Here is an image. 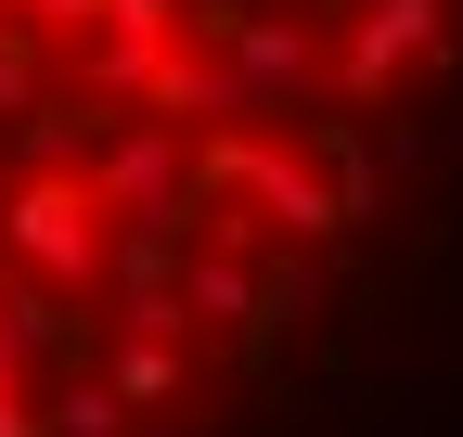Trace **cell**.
I'll return each instance as SVG.
<instances>
[{"label":"cell","instance_id":"obj_13","mask_svg":"<svg viewBox=\"0 0 463 437\" xmlns=\"http://www.w3.org/2000/svg\"><path fill=\"white\" fill-rule=\"evenodd\" d=\"M0 437H52V412H39L26 386H0Z\"/></svg>","mask_w":463,"mask_h":437},{"label":"cell","instance_id":"obj_16","mask_svg":"<svg viewBox=\"0 0 463 437\" xmlns=\"http://www.w3.org/2000/svg\"><path fill=\"white\" fill-rule=\"evenodd\" d=\"M0 14H26V0H0Z\"/></svg>","mask_w":463,"mask_h":437},{"label":"cell","instance_id":"obj_9","mask_svg":"<svg viewBox=\"0 0 463 437\" xmlns=\"http://www.w3.org/2000/svg\"><path fill=\"white\" fill-rule=\"evenodd\" d=\"M309 154H322L335 206H347V218H373V154H361V129H347V116H309Z\"/></svg>","mask_w":463,"mask_h":437},{"label":"cell","instance_id":"obj_6","mask_svg":"<svg viewBox=\"0 0 463 437\" xmlns=\"http://www.w3.org/2000/svg\"><path fill=\"white\" fill-rule=\"evenodd\" d=\"M181 309H194V321H258V309H270V284H258V257H245V245H194Z\"/></svg>","mask_w":463,"mask_h":437},{"label":"cell","instance_id":"obj_14","mask_svg":"<svg viewBox=\"0 0 463 437\" xmlns=\"http://www.w3.org/2000/svg\"><path fill=\"white\" fill-rule=\"evenodd\" d=\"M0 386H26V348H14V321H0Z\"/></svg>","mask_w":463,"mask_h":437},{"label":"cell","instance_id":"obj_7","mask_svg":"<svg viewBox=\"0 0 463 437\" xmlns=\"http://www.w3.org/2000/svg\"><path fill=\"white\" fill-rule=\"evenodd\" d=\"M103 373H116V399H129V412H167V399L194 386V360L167 348V335H116V360H103Z\"/></svg>","mask_w":463,"mask_h":437},{"label":"cell","instance_id":"obj_3","mask_svg":"<svg viewBox=\"0 0 463 437\" xmlns=\"http://www.w3.org/2000/svg\"><path fill=\"white\" fill-rule=\"evenodd\" d=\"M206 193L258 206V232H297V245H335V232H347V206H335V181H322V154L270 142V129H232V142H206Z\"/></svg>","mask_w":463,"mask_h":437},{"label":"cell","instance_id":"obj_2","mask_svg":"<svg viewBox=\"0 0 463 437\" xmlns=\"http://www.w3.org/2000/svg\"><path fill=\"white\" fill-rule=\"evenodd\" d=\"M0 257L52 296H103V257H116V218L90 181H14L0 193Z\"/></svg>","mask_w":463,"mask_h":437},{"label":"cell","instance_id":"obj_15","mask_svg":"<svg viewBox=\"0 0 463 437\" xmlns=\"http://www.w3.org/2000/svg\"><path fill=\"white\" fill-rule=\"evenodd\" d=\"M14 39H26V14H0V51H14Z\"/></svg>","mask_w":463,"mask_h":437},{"label":"cell","instance_id":"obj_4","mask_svg":"<svg viewBox=\"0 0 463 437\" xmlns=\"http://www.w3.org/2000/svg\"><path fill=\"white\" fill-rule=\"evenodd\" d=\"M438 51H450V0H361L347 14V51H335V90L373 103L399 65H438Z\"/></svg>","mask_w":463,"mask_h":437},{"label":"cell","instance_id":"obj_11","mask_svg":"<svg viewBox=\"0 0 463 437\" xmlns=\"http://www.w3.org/2000/svg\"><path fill=\"white\" fill-rule=\"evenodd\" d=\"M39 103H52V90H39V39H14V51H0V129H26Z\"/></svg>","mask_w":463,"mask_h":437},{"label":"cell","instance_id":"obj_10","mask_svg":"<svg viewBox=\"0 0 463 437\" xmlns=\"http://www.w3.org/2000/svg\"><path fill=\"white\" fill-rule=\"evenodd\" d=\"M0 321H14V348H26V360H39V348H65V296H52V284H26V270L0 284Z\"/></svg>","mask_w":463,"mask_h":437},{"label":"cell","instance_id":"obj_5","mask_svg":"<svg viewBox=\"0 0 463 437\" xmlns=\"http://www.w3.org/2000/svg\"><path fill=\"white\" fill-rule=\"evenodd\" d=\"M232 65H245L258 116L283 129V103H309V78H322V39H309L297 14H245V39H232Z\"/></svg>","mask_w":463,"mask_h":437},{"label":"cell","instance_id":"obj_8","mask_svg":"<svg viewBox=\"0 0 463 437\" xmlns=\"http://www.w3.org/2000/svg\"><path fill=\"white\" fill-rule=\"evenodd\" d=\"M39 412H52V437H129V399H116V373H65Z\"/></svg>","mask_w":463,"mask_h":437},{"label":"cell","instance_id":"obj_12","mask_svg":"<svg viewBox=\"0 0 463 437\" xmlns=\"http://www.w3.org/2000/svg\"><path fill=\"white\" fill-rule=\"evenodd\" d=\"M52 26H78V39H90V26H103V0H26V39H52Z\"/></svg>","mask_w":463,"mask_h":437},{"label":"cell","instance_id":"obj_1","mask_svg":"<svg viewBox=\"0 0 463 437\" xmlns=\"http://www.w3.org/2000/svg\"><path fill=\"white\" fill-rule=\"evenodd\" d=\"M194 181H206V154H194V129H167V116H116L90 142V193H103L116 232H194V206H206Z\"/></svg>","mask_w":463,"mask_h":437}]
</instances>
